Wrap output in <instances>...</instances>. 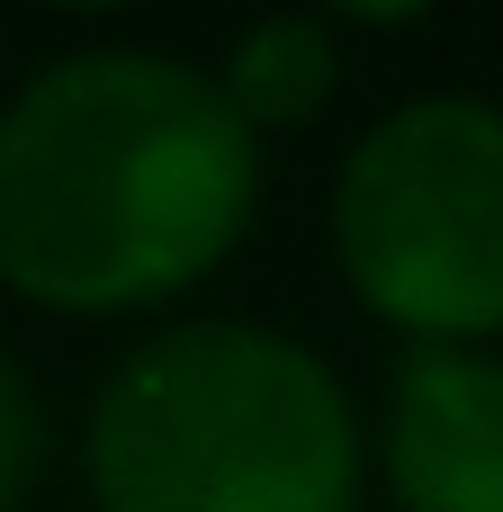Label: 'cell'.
<instances>
[{
  "instance_id": "obj_1",
  "label": "cell",
  "mask_w": 503,
  "mask_h": 512,
  "mask_svg": "<svg viewBox=\"0 0 503 512\" xmlns=\"http://www.w3.org/2000/svg\"><path fill=\"white\" fill-rule=\"evenodd\" d=\"M261 207V135L189 54L90 45L0 108V288L126 315L198 288Z\"/></svg>"
},
{
  "instance_id": "obj_2",
  "label": "cell",
  "mask_w": 503,
  "mask_h": 512,
  "mask_svg": "<svg viewBox=\"0 0 503 512\" xmlns=\"http://www.w3.org/2000/svg\"><path fill=\"white\" fill-rule=\"evenodd\" d=\"M81 468L99 512H351L360 414L270 324H171L99 387Z\"/></svg>"
},
{
  "instance_id": "obj_3",
  "label": "cell",
  "mask_w": 503,
  "mask_h": 512,
  "mask_svg": "<svg viewBox=\"0 0 503 512\" xmlns=\"http://www.w3.org/2000/svg\"><path fill=\"white\" fill-rule=\"evenodd\" d=\"M333 252L369 315L414 342L486 351L503 333V108L405 99L333 180Z\"/></svg>"
},
{
  "instance_id": "obj_4",
  "label": "cell",
  "mask_w": 503,
  "mask_h": 512,
  "mask_svg": "<svg viewBox=\"0 0 503 512\" xmlns=\"http://www.w3.org/2000/svg\"><path fill=\"white\" fill-rule=\"evenodd\" d=\"M396 512H503V360L414 342L387 378Z\"/></svg>"
},
{
  "instance_id": "obj_5",
  "label": "cell",
  "mask_w": 503,
  "mask_h": 512,
  "mask_svg": "<svg viewBox=\"0 0 503 512\" xmlns=\"http://www.w3.org/2000/svg\"><path fill=\"white\" fill-rule=\"evenodd\" d=\"M216 81H225L234 117H243L252 135H270V126H306V117L333 99L342 54H333V27H324V18H261V27L234 36V54H225Z\"/></svg>"
},
{
  "instance_id": "obj_6",
  "label": "cell",
  "mask_w": 503,
  "mask_h": 512,
  "mask_svg": "<svg viewBox=\"0 0 503 512\" xmlns=\"http://www.w3.org/2000/svg\"><path fill=\"white\" fill-rule=\"evenodd\" d=\"M36 459H45V405H36L27 369L0 351V512L27 504V486H36Z\"/></svg>"
}]
</instances>
